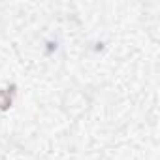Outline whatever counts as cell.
<instances>
[{"mask_svg":"<svg viewBox=\"0 0 160 160\" xmlns=\"http://www.w3.org/2000/svg\"><path fill=\"white\" fill-rule=\"evenodd\" d=\"M13 102V87L12 89H2L0 91V109H8Z\"/></svg>","mask_w":160,"mask_h":160,"instance_id":"obj_1","label":"cell"}]
</instances>
